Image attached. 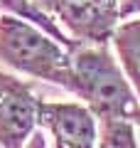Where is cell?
Segmentation results:
<instances>
[{
  "instance_id": "6da1fadb",
  "label": "cell",
  "mask_w": 140,
  "mask_h": 148,
  "mask_svg": "<svg viewBox=\"0 0 140 148\" xmlns=\"http://www.w3.org/2000/svg\"><path fill=\"white\" fill-rule=\"evenodd\" d=\"M76 77L74 94L101 121H128L140 126V99L120 64L108 52V45L79 47L71 52Z\"/></svg>"
},
{
  "instance_id": "7a4b0ae2",
  "label": "cell",
  "mask_w": 140,
  "mask_h": 148,
  "mask_svg": "<svg viewBox=\"0 0 140 148\" xmlns=\"http://www.w3.org/2000/svg\"><path fill=\"white\" fill-rule=\"evenodd\" d=\"M0 59L17 72L64 86L71 94L76 89L71 52L17 15H0Z\"/></svg>"
},
{
  "instance_id": "3957f363",
  "label": "cell",
  "mask_w": 140,
  "mask_h": 148,
  "mask_svg": "<svg viewBox=\"0 0 140 148\" xmlns=\"http://www.w3.org/2000/svg\"><path fill=\"white\" fill-rule=\"evenodd\" d=\"M39 101L27 82L0 72V148H25L39 123Z\"/></svg>"
},
{
  "instance_id": "277c9868",
  "label": "cell",
  "mask_w": 140,
  "mask_h": 148,
  "mask_svg": "<svg viewBox=\"0 0 140 148\" xmlns=\"http://www.w3.org/2000/svg\"><path fill=\"white\" fill-rule=\"evenodd\" d=\"M39 123L49 131L54 148H96V116L76 101H39Z\"/></svg>"
},
{
  "instance_id": "5b68a950",
  "label": "cell",
  "mask_w": 140,
  "mask_h": 148,
  "mask_svg": "<svg viewBox=\"0 0 140 148\" xmlns=\"http://www.w3.org/2000/svg\"><path fill=\"white\" fill-rule=\"evenodd\" d=\"M54 20L64 22L71 40L91 45H108L118 27V0H62Z\"/></svg>"
},
{
  "instance_id": "8992f818",
  "label": "cell",
  "mask_w": 140,
  "mask_h": 148,
  "mask_svg": "<svg viewBox=\"0 0 140 148\" xmlns=\"http://www.w3.org/2000/svg\"><path fill=\"white\" fill-rule=\"evenodd\" d=\"M111 40H113L116 52H118L120 69L133 84L135 94L140 96V17L118 25Z\"/></svg>"
},
{
  "instance_id": "52a82bcc",
  "label": "cell",
  "mask_w": 140,
  "mask_h": 148,
  "mask_svg": "<svg viewBox=\"0 0 140 148\" xmlns=\"http://www.w3.org/2000/svg\"><path fill=\"white\" fill-rule=\"evenodd\" d=\"M0 10L7 12V15H17V17H22V20L37 25L42 32H47L52 40H57V42L62 45V47H67L69 52H74V49L81 47V42H76V40L67 37V35L57 27V22L47 15V12H42L35 3H30V0H0Z\"/></svg>"
},
{
  "instance_id": "ba28073f",
  "label": "cell",
  "mask_w": 140,
  "mask_h": 148,
  "mask_svg": "<svg viewBox=\"0 0 140 148\" xmlns=\"http://www.w3.org/2000/svg\"><path fill=\"white\" fill-rule=\"evenodd\" d=\"M96 148H138L133 123L128 121H101V136Z\"/></svg>"
},
{
  "instance_id": "9c48e42d",
  "label": "cell",
  "mask_w": 140,
  "mask_h": 148,
  "mask_svg": "<svg viewBox=\"0 0 140 148\" xmlns=\"http://www.w3.org/2000/svg\"><path fill=\"white\" fill-rule=\"evenodd\" d=\"M140 12V0H118V15L120 20L125 17H133Z\"/></svg>"
},
{
  "instance_id": "30bf717a",
  "label": "cell",
  "mask_w": 140,
  "mask_h": 148,
  "mask_svg": "<svg viewBox=\"0 0 140 148\" xmlns=\"http://www.w3.org/2000/svg\"><path fill=\"white\" fill-rule=\"evenodd\" d=\"M30 3H35V5L39 8L42 12H47L52 20H54V12H57L59 5H62V0H30Z\"/></svg>"
},
{
  "instance_id": "8fae6325",
  "label": "cell",
  "mask_w": 140,
  "mask_h": 148,
  "mask_svg": "<svg viewBox=\"0 0 140 148\" xmlns=\"http://www.w3.org/2000/svg\"><path fill=\"white\" fill-rule=\"evenodd\" d=\"M25 148H47V138H44V131H39L37 128L35 133H32V138L27 141Z\"/></svg>"
},
{
  "instance_id": "7c38bea8",
  "label": "cell",
  "mask_w": 140,
  "mask_h": 148,
  "mask_svg": "<svg viewBox=\"0 0 140 148\" xmlns=\"http://www.w3.org/2000/svg\"><path fill=\"white\" fill-rule=\"evenodd\" d=\"M138 99H140V96H138Z\"/></svg>"
}]
</instances>
